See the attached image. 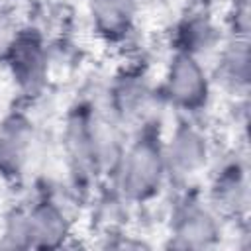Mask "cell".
I'll return each mask as SVG.
<instances>
[{
  "instance_id": "8992f818",
  "label": "cell",
  "mask_w": 251,
  "mask_h": 251,
  "mask_svg": "<svg viewBox=\"0 0 251 251\" xmlns=\"http://www.w3.org/2000/svg\"><path fill=\"white\" fill-rule=\"evenodd\" d=\"M163 153L169 182L188 186L210 169L212 139L198 124V118L176 116L171 131L163 133Z\"/></svg>"
},
{
  "instance_id": "30bf717a",
  "label": "cell",
  "mask_w": 251,
  "mask_h": 251,
  "mask_svg": "<svg viewBox=\"0 0 251 251\" xmlns=\"http://www.w3.org/2000/svg\"><path fill=\"white\" fill-rule=\"evenodd\" d=\"M37 141L35 122L22 106H14L0 118V180L18 184L24 180Z\"/></svg>"
},
{
  "instance_id": "5b68a950",
  "label": "cell",
  "mask_w": 251,
  "mask_h": 251,
  "mask_svg": "<svg viewBox=\"0 0 251 251\" xmlns=\"http://www.w3.org/2000/svg\"><path fill=\"white\" fill-rule=\"evenodd\" d=\"M224 220L208 204L204 190L194 184L180 186L169 214L167 243L169 249L204 251L220 245Z\"/></svg>"
},
{
  "instance_id": "9a60e30c",
  "label": "cell",
  "mask_w": 251,
  "mask_h": 251,
  "mask_svg": "<svg viewBox=\"0 0 251 251\" xmlns=\"http://www.w3.org/2000/svg\"><path fill=\"white\" fill-rule=\"evenodd\" d=\"M229 14H249V0H231Z\"/></svg>"
},
{
  "instance_id": "7a4b0ae2",
  "label": "cell",
  "mask_w": 251,
  "mask_h": 251,
  "mask_svg": "<svg viewBox=\"0 0 251 251\" xmlns=\"http://www.w3.org/2000/svg\"><path fill=\"white\" fill-rule=\"evenodd\" d=\"M163 127L155 118L131 131L129 141L114 165L112 178L122 200L129 204H149L161 196L169 184L165 153H163Z\"/></svg>"
},
{
  "instance_id": "3957f363",
  "label": "cell",
  "mask_w": 251,
  "mask_h": 251,
  "mask_svg": "<svg viewBox=\"0 0 251 251\" xmlns=\"http://www.w3.org/2000/svg\"><path fill=\"white\" fill-rule=\"evenodd\" d=\"M73 237L67 208L51 194L12 206L0 218L2 249H59Z\"/></svg>"
},
{
  "instance_id": "ba28073f",
  "label": "cell",
  "mask_w": 251,
  "mask_h": 251,
  "mask_svg": "<svg viewBox=\"0 0 251 251\" xmlns=\"http://www.w3.org/2000/svg\"><path fill=\"white\" fill-rule=\"evenodd\" d=\"M2 65L22 96H39L49 80V47L43 33L37 27L22 25Z\"/></svg>"
},
{
  "instance_id": "277c9868",
  "label": "cell",
  "mask_w": 251,
  "mask_h": 251,
  "mask_svg": "<svg viewBox=\"0 0 251 251\" xmlns=\"http://www.w3.org/2000/svg\"><path fill=\"white\" fill-rule=\"evenodd\" d=\"M161 104H167L176 116L200 118L212 104L214 78L202 57L182 49H171L163 76L157 82Z\"/></svg>"
},
{
  "instance_id": "52a82bcc",
  "label": "cell",
  "mask_w": 251,
  "mask_h": 251,
  "mask_svg": "<svg viewBox=\"0 0 251 251\" xmlns=\"http://www.w3.org/2000/svg\"><path fill=\"white\" fill-rule=\"evenodd\" d=\"M155 104H161L157 86L141 67H126L112 78L106 110L122 129L133 131L155 120Z\"/></svg>"
},
{
  "instance_id": "7c38bea8",
  "label": "cell",
  "mask_w": 251,
  "mask_h": 251,
  "mask_svg": "<svg viewBox=\"0 0 251 251\" xmlns=\"http://www.w3.org/2000/svg\"><path fill=\"white\" fill-rule=\"evenodd\" d=\"M212 78L233 94H247L249 88V33H231L218 47V65Z\"/></svg>"
},
{
  "instance_id": "6da1fadb",
  "label": "cell",
  "mask_w": 251,
  "mask_h": 251,
  "mask_svg": "<svg viewBox=\"0 0 251 251\" xmlns=\"http://www.w3.org/2000/svg\"><path fill=\"white\" fill-rule=\"evenodd\" d=\"M124 143L122 127L108 110H100L90 100H76L69 106L61 129V147L76 188H88L98 178L112 175Z\"/></svg>"
},
{
  "instance_id": "8fae6325",
  "label": "cell",
  "mask_w": 251,
  "mask_h": 251,
  "mask_svg": "<svg viewBox=\"0 0 251 251\" xmlns=\"http://www.w3.org/2000/svg\"><path fill=\"white\" fill-rule=\"evenodd\" d=\"M88 20L100 41L122 45L137 29L139 4L137 0H88Z\"/></svg>"
},
{
  "instance_id": "4fadbf2b",
  "label": "cell",
  "mask_w": 251,
  "mask_h": 251,
  "mask_svg": "<svg viewBox=\"0 0 251 251\" xmlns=\"http://www.w3.org/2000/svg\"><path fill=\"white\" fill-rule=\"evenodd\" d=\"M173 35L175 37L171 49H182L198 57H202L206 51L214 49L220 43V31L206 12L186 14L176 24Z\"/></svg>"
},
{
  "instance_id": "9c48e42d",
  "label": "cell",
  "mask_w": 251,
  "mask_h": 251,
  "mask_svg": "<svg viewBox=\"0 0 251 251\" xmlns=\"http://www.w3.org/2000/svg\"><path fill=\"white\" fill-rule=\"evenodd\" d=\"M249 171L239 155L226 157L210 175L204 196L224 224H245L249 216Z\"/></svg>"
},
{
  "instance_id": "5bb4252c",
  "label": "cell",
  "mask_w": 251,
  "mask_h": 251,
  "mask_svg": "<svg viewBox=\"0 0 251 251\" xmlns=\"http://www.w3.org/2000/svg\"><path fill=\"white\" fill-rule=\"evenodd\" d=\"M20 27H22V24H18L16 18L8 10L0 8V63L4 61L12 41L16 39V35L20 31Z\"/></svg>"
}]
</instances>
